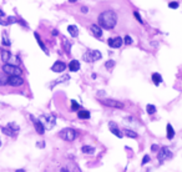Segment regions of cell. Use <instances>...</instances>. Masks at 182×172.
<instances>
[{"label": "cell", "mask_w": 182, "mask_h": 172, "mask_svg": "<svg viewBox=\"0 0 182 172\" xmlns=\"http://www.w3.org/2000/svg\"><path fill=\"white\" fill-rule=\"evenodd\" d=\"M66 170H67V172H81V170L79 168V166L75 162H73V161L69 162V165L66 166Z\"/></svg>", "instance_id": "cell-17"}, {"label": "cell", "mask_w": 182, "mask_h": 172, "mask_svg": "<svg viewBox=\"0 0 182 172\" xmlns=\"http://www.w3.org/2000/svg\"><path fill=\"white\" fill-rule=\"evenodd\" d=\"M101 52L99 50H86V52L82 55V59L84 61H86V63H94V61H97V60H100L101 59Z\"/></svg>", "instance_id": "cell-2"}, {"label": "cell", "mask_w": 182, "mask_h": 172, "mask_svg": "<svg viewBox=\"0 0 182 172\" xmlns=\"http://www.w3.org/2000/svg\"><path fill=\"white\" fill-rule=\"evenodd\" d=\"M87 10H89V9L86 8V6H82V8H81V11H82L84 14H86V13H87Z\"/></svg>", "instance_id": "cell-37"}, {"label": "cell", "mask_w": 182, "mask_h": 172, "mask_svg": "<svg viewBox=\"0 0 182 172\" xmlns=\"http://www.w3.org/2000/svg\"><path fill=\"white\" fill-rule=\"evenodd\" d=\"M62 47L65 49V51L67 52V54H70V49H71V43L67 40V39H62Z\"/></svg>", "instance_id": "cell-25"}, {"label": "cell", "mask_w": 182, "mask_h": 172, "mask_svg": "<svg viewBox=\"0 0 182 172\" xmlns=\"http://www.w3.org/2000/svg\"><path fill=\"white\" fill-rule=\"evenodd\" d=\"M172 157H173V154H172V151H171L169 147L164 146V147H161V148L158 150L157 159H158V162H160V163H162V162H165V161H167V160H171Z\"/></svg>", "instance_id": "cell-4"}, {"label": "cell", "mask_w": 182, "mask_h": 172, "mask_svg": "<svg viewBox=\"0 0 182 172\" xmlns=\"http://www.w3.org/2000/svg\"><path fill=\"white\" fill-rule=\"evenodd\" d=\"M3 71L6 74V75H9V76H13V75H18V76H20L21 75V69H20L19 66L16 65H11V64H5L3 66Z\"/></svg>", "instance_id": "cell-6"}, {"label": "cell", "mask_w": 182, "mask_h": 172, "mask_svg": "<svg viewBox=\"0 0 182 172\" xmlns=\"http://www.w3.org/2000/svg\"><path fill=\"white\" fill-rule=\"evenodd\" d=\"M59 137H60V139H62V140L70 142V141H74L76 137H78V132H76L74 128L67 127V128L61 130V131L59 132Z\"/></svg>", "instance_id": "cell-3"}, {"label": "cell", "mask_w": 182, "mask_h": 172, "mask_svg": "<svg viewBox=\"0 0 182 172\" xmlns=\"http://www.w3.org/2000/svg\"><path fill=\"white\" fill-rule=\"evenodd\" d=\"M6 84H8V78H5V76H0V86L6 85Z\"/></svg>", "instance_id": "cell-32"}, {"label": "cell", "mask_w": 182, "mask_h": 172, "mask_svg": "<svg viewBox=\"0 0 182 172\" xmlns=\"http://www.w3.org/2000/svg\"><path fill=\"white\" fill-rule=\"evenodd\" d=\"M134 15H135V18L138 20V23H141V24H144V20L141 19V16H140V14H138V11H134Z\"/></svg>", "instance_id": "cell-34"}, {"label": "cell", "mask_w": 182, "mask_h": 172, "mask_svg": "<svg viewBox=\"0 0 182 172\" xmlns=\"http://www.w3.org/2000/svg\"><path fill=\"white\" fill-rule=\"evenodd\" d=\"M150 156L149 155H145L144 157H142V161H141V165H142V166H144V165H146V163H147V162H150Z\"/></svg>", "instance_id": "cell-31"}, {"label": "cell", "mask_w": 182, "mask_h": 172, "mask_svg": "<svg viewBox=\"0 0 182 172\" xmlns=\"http://www.w3.org/2000/svg\"><path fill=\"white\" fill-rule=\"evenodd\" d=\"M36 146H38V147H44V146H45V143H44V142H38V143H36Z\"/></svg>", "instance_id": "cell-38"}, {"label": "cell", "mask_w": 182, "mask_h": 172, "mask_svg": "<svg viewBox=\"0 0 182 172\" xmlns=\"http://www.w3.org/2000/svg\"><path fill=\"white\" fill-rule=\"evenodd\" d=\"M67 31L70 32V35L73 38H78L79 36V29L76 25H69L67 26Z\"/></svg>", "instance_id": "cell-16"}, {"label": "cell", "mask_w": 182, "mask_h": 172, "mask_svg": "<svg viewBox=\"0 0 182 172\" xmlns=\"http://www.w3.org/2000/svg\"><path fill=\"white\" fill-rule=\"evenodd\" d=\"M4 15H5V14H4V11H3L1 9H0V18H3Z\"/></svg>", "instance_id": "cell-39"}, {"label": "cell", "mask_w": 182, "mask_h": 172, "mask_svg": "<svg viewBox=\"0 0 182 172\" xmlns=\"http://www.w3.org/2000/svg\"><path fill=\"white\" fill-rule=\"evenodd\" d=\"M158 150H160V147L157 145H152L151 146V151H152V152H158Z\"/></svg>", "instance_id": "cell-36"}, {"label": "cell", "mask_w": 182, "mask_h": 172, "mask_svg": "<svg viewBox=\"0 0 182 172\" xmlns=\"http://www.w3.org/2000/svg\"><path fill=\"white\" fill-rule=\"evenodd\" d=\"M79 109H80V106H79L78 102H76L75 100H71V110L76 111V110H79Z\"/></svg>", "instance_id": "cell-30"}, {"label": "cell", "mask_w": 182, "mask_h": 172, "mask_svg": "<svg viewBox=\"0 0 182 172\" xmlns=\"http://www.w3.org/2000/svg\"><path fill=\"white\" fill-rule=\"evenodd\" d=\"M114 66H115V61L114 60H109V61L105 63V67H106L107 70H112Z\"/></svg>", "instance_id": "cell-29"}, {"label": "cell", "mask_w": 182, "mask_h": 172, "mask_svg": "<svg viewBox=\"0 0 182 172\" xmlns=\"http://www.w3.org/2000/svg\"><path fill=\"white\" fill-rule=\"evenodd\" d=\"M109 46L110 47H114V49H118V47H121V45L124 44V40H122V38H120V36H117V38H111V39H109Z\"/></svg>", "instance_id": "cell-11"}, {"label": "cell", "mask_w": 182, "mask_h": 172, "mask_svg": "<svg viewBox=\"0 0 182 172\" xmlns=\"http://www.w3.org/2000/svg\"><path fill=\"white\" fill-rule=\"evenodd\" d=\"M3 130V132L6 135V136H11V137H14V136H16V134L19 132V126L16 125L15 122H10V123H8V126H5V127H3L1 128Z\"/></svg>", "instance_id": "cell-7"}, {"label": "cell", "mask_w": 182, "mask_h": 172, "mask_svg": "<svg viewBox=\"0 0 182 172\" xmlns=\"http://www.w3.org/2000/svg\"><path fill=\"white\" fill-rule=\"evenodd\" d=\"M122 134H124L125 136L130 137V139H136V137L138 136L137 132H135L134 130H130V128H124V130H122Z\"/></svg>", "instance_id": "cell-18"}, {"label": "cell", "mask_w": 182, "mask_h": 172, "mask_svg": "<svg viewBox=\"0 0 182 172\" xmlns=\"http://www.w3.org/2000/svg\"><path fill=\"white\" fill-rule=\"evenodd\" d=\"M125 44H127V45H131V44H132V39H131L129 35L125 36Z\"/></svg>", "instance_id": "cell-35"}, {"label": "cell", "mask_w": 182, "mask_h": 172, "mask_svg": "<svg viewBox=\"0 0 182 172\" xmlns=\"http://www.w3.org/2000/svg\"><path fill=\"white\" fill-rule=\"evenodd\" d=\"M15 172H25V170H23V168H21V170H16Z\"/></svg>", "instance_id": "cell-40"}, {"label": "cell", "mask_w": 182, "mask_h": 172, "mask_svg": "<svg viewBox=\"0 0 182 172\" xmlns=\"http://www.w3.org/2000/svg\"><path fill=\"white\" fill-rule=\"evenodd\" d=\"M39 120L41 121V123H43L46 130H51L55 126V123H56V117L54 115H43Z\"/></svg>", "instance_id": "cell-5"}, {"label": "cell", "mask_w": 182, "mask_h": 172, "mask_svg": "<svg viewBox=\"0 0 182 172\" xmlns=\"http://www.w3.org/2000/svg\"><path fill=\"white\" fill-rule=\"evenodd\" d=\"M3 45L10 46V40L8 38V34H6V31H3Z\"/></svg>", "instance_id": "cell-27"}, {"label": "cell", "mask_w": 182, "mask_h": 172, "mask_svg": "<svg viewBox=\"0 0 182 172\" xmlns=\"http://www.w3.org/2000/svg\"><path fill=\"white\" fill-rule=\"evenodd\" d=\"M30 117H31V121L34 123V127H35V130H36V132L39 135H43L45 132V127H44L43 123H41V121L38 120V119H35L34 116H30Z\"/></svg>", "instance_id": "cell-10"}, {"label": "cell", "mask_w": 182, "mask_h": 172, "mask_svg": "<svg viewBox=\"0 0 182 172\" xmlns=\"http://www.w3.org/2000/svg\"><path fill=\"white\" fill-rule=\"evenodd\" d=\"M81 151L82 154H86V155H94L95 154V147L94 146H89V145H85L81 147Z\"/></svg>", "instance_id": "cell-19"}, {"label": "cell", "mask_w": 182, "mask_h": 172, "mask_svg": "<svg viewBox=\"0 0 182 172\" xmlns=\"http://www.w3.org/2000/svg\"><path fill=\"white\" fill-rule=\"evenodd\" d=\"M69 1H70V3H76L78 0H69Z\"/></svg>", "instance_id": "cell-41"}, {"label": "cell", "mask_w": 182, "mask_h": 172, "mask_svg": "<svg viewBox=\"0 0 182 172\" xmlns=\"http://www.w3.org/2000/svg\"><path fill=\"white\" fill-rule=\"evenodd\" d=\"M69 70L70 71H79L80 70V63L78 60H73V61H70V64H69Z\"/></svg>", "instance_id": "cell-15"}, {"label": "cell", "mask_w": 182, "mask_h": 172, "mask_svg": "<svg viewBox=\"0 0 182 172\" xmlns=\"http://www.w3.org/2000/svg\"><path fill=\"white\" fill-rule=\"evenodd\" d=\"M109 127H110V131L112 132L115 136H117L118 139H122V137H124V134H122V131H120V130L117 128V125H116V122H112V121H110V122H109Z\"/></svg>", "instance_id": "cell-12"}, {"label": "cell", "mask_w": 182, "mask_h": 172, "mask_svg": "<svg viewBox=\"0 0 182 172\" xmlns=\"http://www.w3.org/2000/svg\"><path fill=\"white\" fill-rule=\"evenodd\" d=\"M169 8H171V9H177L178 8V3L177 1H171V3H169Z\"/></svg>", "instance_id": "cell-33"}, {"label": "cell", "mask_w": 182, "mask_h": 172, "mask_svg": "<svg viewBox=\"0 0 182 172\" xmlns=\"http://www.w3.org/2000/svg\"><path fill=\"white\" fill-rule=\"evenodd\" d=\"M152 81H153V84H155L156 86H158L161 82H162V76H161V75L158 74V72H153L152 74Z\"/></svg>", "instance_id": "cell-21"}, {"label": "cell", "mask_w": 182, "mask_h": 172, "mask_svg": "<svg viewBox=\"0 0 182 172\" xmlns=\"http://www.w3.org/2000/svg\"><path fill=\"white\" fill-rule=\"evenodd\" d=\"M146 111H147L149 115H153V114L156 112V107L153 106V105H151V104H149L147 106H146Z\"/></svg>", "instance_id": "cell-28"}, {"label": "cell", "mask_w": 182, "mask_h": 172, "mask_svg": "<svg viewBox=\"0 0 182 172\" xmlns=\"http://www.w3.org/2000/svg\"><path fill=\"white\" fill-rule=\"evenodd\" d=\"M10 58H11V54L8 50H3L1 51V60L4 61V63H8V61L10 60Z\"/></svg>", "instance_id": "cell-26"}, {"label": "cell", "mask_w": 182, "mask_h": 172, "mask_svg": "<svg viewBox=\"0 0 182 172\" xmlns=\"http://www.w3.org/2000/svg\"><path fill=\"white\" fill-rule=\"evenodd\" d=\"M0 145H1V142H0Z\"/></svg>", "instance_id": "cell-42"}, {"label": "cell", "mask_w": 182, "mask_h": 172, "mask_svg": "<svg viewBox=\"0 0 182 172\" xmlns=\"http://www.w3.org/2000/svg\"><path fill=\"white\" fill-rule=\"evenodd\" d=\"M78 117L81 120H87V119H90V112L87 110H80L78 112Z\"/></svg>", "instance_id": "cell-24"}, {"label": "cell", "mask_w": 182, "mask_h": 172, "mask_svg": "<svg viewBox=\"0 0 182 172\" xmlns=\"http://www.w3.org/2000/svg\"><path fill=\"white\" fill-rule=\"evenodd\" d=\"M65 69H66V65H65V63H62V61H56V63H54V65L51 66V70L54 72H64Z\"/></svg>", "instance_id": "cell-13"}, {"label": "cell", "mask_w": 182, "mask_h": 172, "mask_svg": "<svg viewBox=\"0 0 182 172\" xmlns=\"http://www.w3.org/2000/svg\"><path fill=\"white\" fill-rule=\"evenodd\" d=\"M166 131H167V139H169V140H172L173 137H175V130H173V127H172L171 123H167Z\"/></svg>", "instance_id": "cell-20"}, {"label": "cell", "mask_w": 182, "mask_h": 172, "mask_svg": "<svg viewBox=\"0 0 182 172\" xmlns=\"http://www.w3.org/2000/svg\"><path fill=\"white\" fill-rule=\"evenodd\" d=\"M24 84V79L21 76H18V75H13V76L8 78V85L10 86H21Z\"/></svg>", "instance_id": "cell-9"}, {"label": "cell", "mask_w": 182, "mask_h": 172, "mask_svg": "<svg viewBox=\"0 0 182 172\" xmlns=\"http://www.w3.org/2000/svg\"><path fill=\"white\" fill-rule=\"evenodd\" d=\"M101 104L105 105V106H107V107H112V109H124L125 107L124 102L114 100V99H102Z\"/></svg>", "instance_id": "cell-8"}, {"label": "cell", "mask_w": 182, "mask_h": 172, "mask_svg": "<svg viewBox=\"0 0 182 172\" xmlns=\"http://www.w3.org/2000/svg\"><path fill=\"white\" fill-rule=\"evenodd\" d=\"M117 23V15L114 10H106L102 11L99 15V26L104 27L106 30H111L116 26Z\"/></svg>", "instance_id": "cell-1"}, {"label": "cell", "mask_w": 182, "mask_h": 172, "mask_svg": "<svg viewBox=\"0 0 182 172\" xmlns=\"http://www.w3.org/2000/svg\"><path fill=\"white\" fill-rule=\"evenodd\" d=\"M70 80V76L69 75H64V76H61V78H59L58 80H55L53 84H51V87H54V86H56L58 84H61V82H66V81H69Z\"/></svg>", "instance_id": "cell-23"}, {"label": "cell", "mask_w": 182, "mask_h": 172, "mask_svg": "<svg viewBox=\"0 0 182 172\" xmlns=\"http://www.w3.org/2000/svg\"><path fill=\"white\" fill-rule=\"evenodd\" d=\"M90 30H91V32H92V35L95 38H101L102 36V29L97 24H92V25H91Z\"/></svg>", "instance_id": "cell-14"}, {"label": "cell", "mask_w": 182, "mask_h": 172, "mask_svg": "<svg viewBox=\"0 0 182 172\" xmlns=\"http://www.w3.org/2000/svg\"><path fill=\"white\" fill-rule=\"evenodd\" d=\"M34 36H35V39H36V41H38L39 46L41 47V50L45 51L46 54H49V52H47V49H46V46H45V44L43 43V40H41V39H40V36H39V34H38V32H35V34H34Z\"/></svg>", "instance_id": "cell-22"}]
</instances>
